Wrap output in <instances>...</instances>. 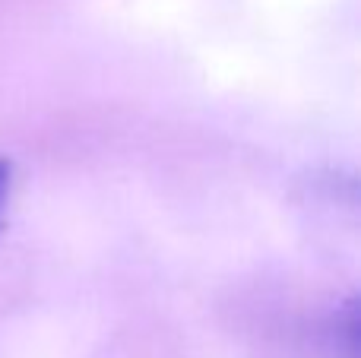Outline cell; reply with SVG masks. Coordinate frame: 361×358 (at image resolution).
<instances>
[{"label": "cell", "mask_w": 361, "mask_h": 358, "mask_svg": "<svg viewBox=\"0 0 361 358\" xmlns=\"http://www.w3.org/2000/svg\"><path fill=\"white\" fill-rule=\"evenodd\" d=\"M10 187H13V165L6 159H0V228H4V213H6V200H10Z\"/></svg>", "instance_id": "6da1fadb"}]
</instances>
